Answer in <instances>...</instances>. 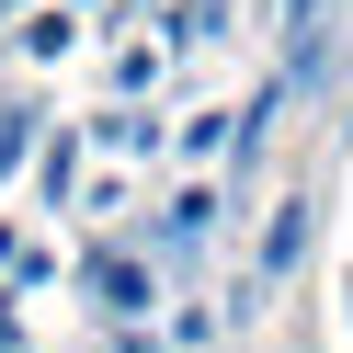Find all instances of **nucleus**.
I'll return each mask as SVG.
<instances>
[{
    "mask_svg": "<svg viewBox=\"0 0 353 353\" xmlns=\"http://www.w3.org/2000/svg\"><path fill=\"white\" fill-rule=\"evenodd\" d=\"M103 285V307H114V319H137V307H148V274H137V262H114V274H92Z\"/></svg>",
    "mask_w": 353,
    "mask_h": 353,
    "instance_id": "1",
    "label": "nucleus"
},
{
    "mask_svg": "<svg viewBox=\"0 0 353 353\" xmlns=\"http://www.w3.org/2000/svg\"><path fill=\"white\" fill-rule=\"evenodd\" d=\"M296 251H307V205H285V216H274V251H262V262H274V274H285V262H296Z\"/></svg>",
    "mask_w": 353,
    "mask_h": 353,
    "instance_id": "2",
    "label": "nucleus"
}]
</instances>
